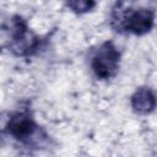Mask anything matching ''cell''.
<instances>
[{
	"label": "cell",
	"mask_w": 157,
	"mask_h": 157,
	"mask_svg": "<svg viewBox=\"0 0 157 157\" xmlns=\"http://www.w3.org/2000/svg\"><path fill=\"white\" fill-rule=\"evenodd\" d=\"M4 29L10 37L6 49L16 56H32L44 47V39L33 33L21 16H12Z\"/></svg>",
	"instance_id": "7a4b0ae2"
},
{
	"label": "cell",
	"mask_w": 157,
	"mask_h": 157,
	"mask_svg": "<svg viewBox=\"0 0 157 157\" xmlns=\"http://www.w3.org/2000/svg\"><path fill=\"white\" fill-rule=\"evenodd\" d=\"M155 25V11L147 7L113 10L112 26L115 31L144 36L151 32Z\"/></svg>",
	"instance_id": "3957f363"
},
{
	"label": "cell",
	"mask_w": 157,
	"mask_h": 157,
	"mask_svg": "<svg viewBox=\"0 0 157 157\" xmlns=\"http://www.w3.org/2000/svg\"><path fill=\"white\" fill-rule=\"evenodd\" d=\"M120 52L112 40L103 42L91 58V69L98 80L105 81L115 77L120 66Z\"/></svg>",
	"instance_id": "277c9868"
},
{
	"label": "cell",
	"mask_w": 157,
	"mask_h": 157,
	"mask_svg": "<svg viewBox=\"0 0 157 157\" xmlns=\"http://www.w3.org/2000/svg\"><path fill=\"white\" fill-rule=\"evenodd\" d=\"M1 129L13 140L28 147H43L49 140V136L36 123L34 118L25 110L9 114Z\"/></svg>",
	"instance_id": "6da1fadb"
},
{
	"label": "cell",
	"mask_w": 157,
	"mask_h": 157,
	"mask_svg": "<svg viewBox=\"0 0 157 157\" xmlns=\"http://www.w3.org/2000/svg\"><path fill=\"white\" fill-rule=\"evenodd\" d=\"M131 108L135 113L146 115L155 110L156 108V96L153 91L148 87H140L137 88L131 98H130Z\"/></svg>",
	"instance_id": "5b68a950"
},
{
	"label": "cell",
	"mask_w": 157,
	"mask_h": 157,
	"mask_svg": "<svg viewBox=\"0 0 157 157\" xmlns=\"http://www.w3.org/2000/svg\"><path fill=\"white\" fill-rule=\"evenodd\" d=\"M66 6L77 15H83L96 7V0H65Z\"/></svg>",
	"instance_id": "8992f818"
}]
</instances>
